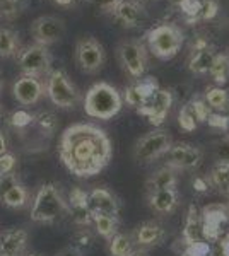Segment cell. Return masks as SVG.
Returning <instances> with one entry per match:
<instances>
[{
  "label": "cell",
  "mask_w": 229,
  "mask_h": 256,
  "mask_svg": "<svg viewBox=\"0 0 229 256\" xmlns=\"http://www.w3.org/2000/svg\"><path fill=\"white\" fill-rule=\"evenodd\" d=\"M4 116V110H2V106H0V118Z\"/></svg>",
  "instance_id": "obj_50"
},
{
  "label": "cell",
  "mask_w": 229,
  "mask_h": 256,
  "mask_svg": "<svg viewBox=\"0 0 229 256\" xmlns=\"http://www.w3.org/2000/svg\"><path fill=\"white\" fill-rule=\"evenodd\" d=\"M76 62L86 74H96L105 64V48L93 36H84L77 41Z\"/></svg>",
  "instance_id": "obj_8"
},
{
  "label": "cell",
  "mask_w": 229,
  "mask_h": 256,
  "mask_svg": "<svg viewBox=\"0 0 229 256\" xmlns=\"http://www.w3.org/2000/svg\"><path fill=\"white\" fill-rule=\"evenodd\" d=\"M173 146V138L168 132L154 130L145 134L135 142L134 147V159L139 164H151L162 156L168 154Z\"/></svg>",
  "instance_id": "obj_6"
},
{
  "label": "cell",
  "mask_w": 229,
  "mask_h": 256,
  "mask_svg": "<svg viewBox=\"0 0 229 256\" xmlns=\"http://www.w3.org/2000/svg\"><path fill=\"white\" fill-rule=\"evenodd\" d=\"M207 184L215 188L219 193L229 196V164L227 162H215L210 168L207 176Z\"/></svg>",
  "instance_id": "obj_24"
},
{
  "label": "cell",
  "mask_w": 229,
  "mask_h": 256,
  "mask_svg": "<svg viewBox=\"0 0 229 256\" xmlns=\"http://www.w3.org/2000/svg\"><path fill=\"white\" fill-rule=\"evenodd\" d=\"M147 204L156 214H171L180 204V196L176 190H159L147 193Z\"/></svg>",
  "instance_id": "obj_22"
},
{
  "label": "cell",
  "mask_w": 229,
  "mask_h": 256,
  "mask_svg": "<svg viewBox=\"0 0 229 256\" xmlns=\"http://www.w3.org/2000/svg\"><path fill=\"white\" fill-rule=\"evenodd\" d=\"M137 2H139V4H140V6L147 7V6H152V4L159 2V0H137Z\"/></svg>",
  "instance_id": "obj_45"
},
{
  "label": "cell",
  "mask_w": 229,
  "mask_h": 256,
  "mask_svg": "<svg viewBox=\"0 0 229 256\" xmlns=\"http://www.w3.org/2000/svg\"><path fill=\"white\" fill-rule=\"evenodd\" d=\"M166 158H168L166 164L176 169V171H190V169L200 166V162L203 160V152L198 147L191 146V144L180 142L173 144Z\"/></svg>",
  "instance_id": "obj_12"
},
{
  "label": "cell",
  "mask_w": 229,
  "mask_h": 256,
  "mask_svg": "<svg viewBox=\"0 0 229 256\" xmlns=\"http://www.w3.org/2000/svg\"><path fill=\"white\" fill-rule=\"evenodd\" d=\"M58 156L74 176L91 178L108 166L113 144L103 128L93 123H76L62 134Z\"/></svg>",
  "instance_id": "obj_1"
},
{
  "label": "cell",
  "mask_w": 229,
  "mask_h": 256,
  "mask_svg": "<svg viewBox=\"0 0 229 256\" xmlns=\"http://www.w3.org/2000/svg\"><path fill=\"white\" fill-rule=\"evenodd\" d=\"M16 168V158L12 154H4L0 156V174H7V172H12Z\"/></svg>",
  "instance_id": "obj_39"
},
{
  "label": "cell",
  "mask_w": 229,
  "mask_h": 256,
  "mask_svg": "<svg viewBox=\"0 0 229 256\" xmlns=\"http://www.w3.org/2000/svg\"><path fill=\"white\" fill-rule=\"evenodd\" d=\"M87 116L96 120H111L123 106L122 94L108 82H98L86 92L82 101Z\"/></svg>",
  "instance_id": "obj_2"
},
{
  "label": "cell",
  "mask_w": 229,
  "mask_h": 256,
  "mask_svg": "<svg viewBox=\"0 0 229 256\" xmlns=\"http://www.w3.org/2000/svg\"><path fill=\"white\" fill-rule=\"evenodd\" d=\"M55 256H84L81 253V251H77L76 248H72V246H67V248H64V250H60Z\"/></svg>",
  "instance_id": "obj_41"
},
{
  "label": "cell",
  "mask_w": 229,
  "mask_h": 256,
  "mask_svg": "<svg viewBox=\"0 0 229 256\" xmlns=\"http://www.w3.org/2000/svg\"><path fill=\"white\" fill-rule=\"evenodd\" d=\"M116 22H120L127 30H134L140 26L145 19V7L137 0H122L113 10L110 12Z\"/></svg>",
  "instance_id": "obj_17"
},
{
  "label": "cell",
  "mask_w": 229,
  "mask_h": 256,
  "mask_svg": "<svg viewBox=\"0 0 229 256\" xmlns=\"http://www.w3.org/2000/svg\"><path fill=\"white\" fill-rule=\"evenodd\" d=\"M210 108L203 99L191 98L186 104L181 106L178 113V125L185 132H193L198 126V123L207 122L210 116Z\"/></svg>",
  "instance_id": "obj_14"
},
{
  "label": "cell",
  "mask_w": 229,
  "mask_h": 256,
  "mask_svg": "<svg viewBox=\"0 0 229 256\" xmlns=\"http://www.w3.org/2000/svg\"><path fill=\"white\" fill-rule=\"evenodd\" d=\"M173 96V101H178L180 104H186V102L191 99V88L190 84H178L169 90Z\"/></svg>",
  "instance_id": "obj_36"
},
{
  "label": "cell",
  "mask_w": 229,
  "mask_h": 256,
  "mask_svg": "<svg viewBox=\"0 0 229 256\" xmlns=\"http://www.w3.org/2000/svg\"><path fill=\"white\" fill-rule=\"evenodd\" d=\"M147 40V48L156 58L159 60H171L173 56L178 55V52L183 46V36L181 30L174 24H159L152 28L145 36Z\"/></svg>",
  "instance_id": "obj_4"
},
{
  "label": "cell",
  "mask_w": 229,
  "mask_h": 256,
  "mask_svg": "<svg viewBox=\"0 0 229 256\" xmlns=\"http://www.w3.org/2000/svg\"><path fill=\"white\" fill-rule=\"evenodd\" d=\"M28 244V232L24 229H11L0 234V251L4 256H23Z\"/></svg>",
  "instance_id": "obj_21"
},
{
  "label": "cell",
  "mask_w": 229,
  "mask_h": 256,
  "mask_svg": "<svg viewBox=\"0 0 229 256\" xmlns=\"http://www.w3.org/2000/svg\"><path fill=\"white\" fill-rule=\"evenodd\" d=\"M202 232H203V227H202L200 216H198L195 205H190L188 217H186V222H185V229H183V234H181L183 242H185L186 246L197 244V242H200Z\"/></svg>",
  "instance_id": "obj_23"
},
{
  "label": "cell",
  "mask_w": 229,
  "mask_h": 256,
  "mask_svg": "<svg viewBox=\"0 0 229 256\" xmlns=\"http://www.w3.org/2000/svg\"><path fill=\"white\" fill-rule=\"evenodd\" d=\"M87 207H89L91 217L93 216H113L118 217L120 202L110 190L106 188H94L87 193Z\"/></svg>",
  "instance_id": "obj_15"
},
{
  "label": "cell",
  "mask_w": 229,
  "mask_h": 256,
  "mask_svg": "<svg viewBox=\"0 0 229 256\" xmlns=\"http://www.w3.org/2000/svg\"><path fill=\"white\" fill-rule=\"evenodd\" d=\"M214 156L219 162L229 164V134L214 142Z\"/></svg>",
  "instance_id": "obj_35"
},
{
  "label": "cell",
  "mask_w": 229,
  "mask_h": 256,
  "mask_svg": "<svg viewBox=\"0 0 229 256\" xmlns=\"http://www.w3.org/2000/svg\"><path fill=\"white\" fill-rule=\"evenodd\" d=\"M178 172L180 171L173 169L171 166H168V164H164L162 168L156 169V171L147 178V181H145L147 193L159 192V190H176Z\"/></svg>",
  "instance_id": "obj_20"
},
{
  "label": "cell",
  "mask_w": 229,
  "mask_h": 256,
  "mask_svg": "<svg viewBox=\"0 0 229 256\" xmlns=\"http://www.w3.org/2000/svg\"><path fill=\"white\" fill-rule=\"evenodd\" d=\"M128 256H149V253H147V250H142V248H140V250L132 251V253L128 254Z\"/></svg>",
  "instance_id": "obj_44"
},
{
  "label": "cell",
  "mask_w": 229,
  "mask_h": 256,
  "mask_svg": "<svg viewBox=\"0 0 229 256\" xmlns=\"http://www.w3.org/2000/svg\"><path fill=\"white\" fill-rule=\"evenodd\" d=\"M33 123V116L26 111H16L14 114L11 116V125L12 126H18V128H26L28 125H31Z\"/></svg>",
  "instance_id": "obj_38"
},
{
  "label": "cell",
  "mask_w": 229,
  "mask_h": 256,
  "mask_svg": "<svg viewBox=\"0 0 229 256\" xmlns=\"http://www.w3.org/2000/svg\"><path fill=\"white\" fill-rule=\"evenodd\" d=\"M0 256H4V253H2V251H0Z\"/></svg>",
  "instance_id": "obj_53"
},
{
  "label": "cell",
  "mask_w": 229,
  "mask_h": 256,
  "mask_svg": "<svg viewBox=\"0 0 229 256\" xmlns=\"http://www.w3.org/2000/svg\"><path fill=\"white\" fill-rule=\"evenodd\" d=\"M226 58H227V62H229V53H227V55H226Z\"/></svg>",
  "instance_id": "obj_52"
},
{
  "label": "cell",
  "mask_w": 229,
  "mask_h": 256,
  "mask_svg": "<svg viewBox=\"0 0 229 256\" xmlns=\"http://www.w3.org/2000/svg\"><path fill=\"white\" fill-rule=\"evenodd\" d=\"M118 58L130 77H134L137 80L144 77L145 68H147V52H145V46L140 41L128 40L120 43Z\"/></svg>",
  "instance_id": "obj_9"
},
{
  "label": "cell",
  "mask_w": 229,
  "mask_h": 256,
  "mask_svg": "<svg viewBox=\"0 0 229 256\" xmlns=\"http://www.w3.org/2000/svg\"><path fill=\"white\" fill-rule=\"evenodd\" d=\"M0 200H2L4 205H7V207H11V208H23V207H26L29 202V192L26 190V186L18 183L0 198Z\"/></svg>",
  "instance_id": "obj_28"
},
{
  "label": "cell",
  "mask_w": 229,
  "mask_h": 256,
  "mask_svg": "<svg viewBox=\"0 0 229 256\" xmlns=\"http://www.w3.org/2000/svg\"><path fill=\"white\" fill-rule=\"evenodd\" d=\"M23 10V2L21 0H0V16L6 19L18 18Z\"/></svg>",
  "instance_id": "obj_34"
},
{
  "label": "cell",
  "mask_w": 229,
  "mask_h": 256,
  "mask_svg": "<svg viewBox=\"0 0 229 256\" xmlns=\"http://www.w3.org/2000/svg\"><path fill=\"white\" fill-rule=\"evenodd\" d=\"M7 154V137L2 130H0V156Z\"/></svg>",
  "instance_id": "obj_42"
},
{
  "label": "cell",
  "mask_w": 229,
  "mask_h": 256,
  "mask_svg": "<svg viewBox=\"0 0 229 256\" xmlns=\"http://www.w3.org/2000/svg\"><path fill=\"white\" fill-rule=\"evenodd\" d=\"M53 2L60 7H74V6H77L81 0H53Z\"/></svg>",
  "instance_id": "obj_43"
},
{
  "label": "cell",
  "mask_w": 229,
  "mask_h": 256,
  "mask_svg": "<svg viewBox=\"0 0 229 256\" xmlns=\"http://www.w3.org/2000/svg\"><path fill=\"white\" fill-rule=\"evenodd\" d=\"M209 74L217 84H226L229 79V62L224 53H215V58L212 62Z\"/></svg>",
  "instance_id": "obj_31"
},
{
  "label": "cell",
  "mask_w": 229,
  "mask_h": 256,
  "mask_svg": "<svg viewBox=\"0 0 229 256\" xmlns=\"http://www.w3.org/2000/svg\"><path fill=\"white\" fill-rule=\"evenodd\" d=\"M12 96L23 106H31L41 101L45 96V84L40 77L35 76H21L12 86Z\"/></svg>",
  "instance_id": "obj_13"
},
{
  "label": "cell",
  "mask_w": 229,
  "mask_h": 256,
  "mask_svg": "<svg viewBox=\"0 0 229 256\" xmlns=\"http://www.w3.org/2000/svg\"><path fill=\"white\" fill-rule=\"evenodd\" d=\"M33 123L47 135H53L58 128V120L55 113H52V111H40L38 114L33 116Z\"/></svg>",
  "instance_id": "obj_33"
},
{
  "label": "cell",
  "mask_w": 229,
  "mask_h": 256,
  "mask_svg": "<svg viewBox=\"0 0 229 256\" xmlns=\"http://www.w3.org/2000/svg\"><path fill=\"white\" fill-rule=\"evenodd\" d=\"M93 244H94V236L91 234L89 229H86V227L77 229L76 232L72 234V238H70V246L76 248L77 251H81L82 254L87 253V251L93 248Z\"/></svg>",
  "instance_id": "obj_32"
},
{
  "label": "cell",
  "mask_w": 229,
  "mask_h": 256,
  "mask_svg": "<svg viewBox=\"0 0 229 256\" xmlns=\"http://www.w3.org/2000/svg\"><path fill=\"white\" fill-rule=\"evenodd\" d=\"M70 214L69 204L62 196L60 190L53 183H45L38 190L31 205V220L40 224H53Z\"/></svg>",
  "instance_id": "obj_3"
},
{
  "label": "cell",
  "mask_w": 229,
  "mask_h": 256,
  "mask_svg": "<svg viewBox=\"0 0 229 256\" xmlns=\"http://www.w3.org/2000/svg\"><path fill=\"white\" fill-rule=\"evenodd\" d=\"M173 96L169 92V89H156L145 101L142 108L137 110V113L142 114L149 120V123L152 125H161L164 123L166 116H168L169 110L173 106Z\"/></svg>",
  "instance_id": "obj_11"
},
{
  "label": "cell",
  "mask_w": 229,
  "mask_h": 256,
  "mask_svg": "<svg viewBox=\"0 0 229 256\" xmlns=\"http://www.w3.org/2000/svg\"><path fill=\"white\" fill-rule=\"evenodd\" d=\"M4 88V77H2V74H0V90H2Z\"/></svg>",
  "instance_id": "obj_48"
},
{
  "label": "cell",
  "mask_w": 229,
  "mask_h": 256,
  "mask_svg": "<svg viewBox=\"0 0 229 256\" xmlns=\"http://www.w3.org/2000/svg\"><path fill=\"white\" fill-rule=\"evenodd\" d=\"M169 4H171V6H174V7H178V9H180V7L183 6V4L186 2V0H168Z\"/></svg>",
  "instance_id": "obj_46"
},
{
  "label": "cell",
  "mask_w": 229,
  "mask_h": 256,
  "mask_svg": "<svg viewBox=\"0 0 229 256\" xmlns=\"http://www.w3.org/2000/svg\"><path fill=\"white\" fill-rule=\"evenodd\" d=\"M183 18L188 24L210 20L217 16L219 4L217 0H186L180 7Z\"/></svg>",
  "instance_id": "obj_16"
},
{
  "label": "cell",
  "mask_w": 229,
  "mask_h": 256,
  "mask_svg": "<svg viewBox=\"0 0 229 256\" xmlns=\"http://www.w3.org/2000/svg\"><path fill=\"white\" fill-rule=\"evenodd\" d=\"M45 94L50 101L62 110H74L81 102V92L70 82L69 76L64 70H52L47 76Z\"/></svg>",
  "instance_id": "obj_5"
},
{
  "label": "cell",
  "mask_w": 229,
  "mask_h": 256,
  "mask_svg": "<svg viewBox=\"0 0 229 256\" xmlns=\"http://www.w3.org/2000/svg\"><path fill=\"white\" fill-rule=\"evenodd\" d=\"M18 183H19V176L16 174V171L7 172V174H0V198Z\"/></svg>",
  "instance_id": "obj_37"
},
{
  "label": "cell",
  "mask_w": 229,
  "mask_h": 256,
  "mask_svg": "<svg viewBox=\"0 0 229 256\" xmlns=\"http://www.w3.org/2000/svg\"><path fill=\"white\" fill-rule=\"evenodd\" d=\"M18 65L24 76H48L52 72V53L47 46L31 44L18 53Z\"/></svg>",
  "instance_id": "obj_7"
},
{
  "label": "cell",
  "mask_w": 229,
  "mask_h": 256,
  "mask_svg": "<svg viewBox=\"0 0 229 256\" xmlns=\"http://www.w3.org/2000/svg\"><path fill=\"white\" fill-rule=\"evenodd\" d=\"M203 101L209 104V108H214L217 111H226L229 108V92L222 88H207L205 99Z\"/></svg>",
  "instance_id": "obj_29"
},
{
  "label": "cell",
  "mask_w": 229,
  "mask_h": 256,
  "mask_svg": "<svg viewBox=\"0 0 229 256\" xmlns=\"http://www.w3.org/2000/svg\"><path fill=\"white\" fill-rule=\"evenodd\" d=\"M132 244H134V241H132L130 236L116 232L115 236L108 241V251H110L111 256H128L134 251Z\"/></svg>",
  "instance_id": "obj_30"
},
{
  "label": "cell",
  "mask_w": 229,
  "mask_h": 256,
  "mask_svg": "<svg viewBox=\"0 0 229 256\" xmlns=\"http://www.w3.org/2000/svg\"><path fill=\"white\" fill-rule=\"evenodd\" d=\"M215 58V52L210 46L203 48V50H197V52H191L190 62H188V68L191 74H197V76H202V74H209L212 62Z\"/></svg>",
  "instance_id": "obj_25"
},
{
  "label": "cell",
  "mask_w": 229,
  "mask_h": 256,
  "mask_svg": "<svg viewBox=\"0 0 229 256\" xmlns=\"http://www.w3.org/2000/svg\"><path fill=\"white\" fill-rule=\"evenodd\" d=\"M26 256H38V254H35V253H29V254H26Z\"/></svg>",
  "instance_id": "obj_51"
},
{
  "label": "cell",
  "mask_w": 229,
  "mask_h": 256,
  "mask_svg": "<svg viewBox=\"0 0 229 256\" xmlns=\"http://www.w3.org/2000/svg\"><path fill=\"white\" fill-rule=\"evenodd\" d=\"M166 238L164 227L157 222H144L134 230V242H137L142 250L152 246H159Z\"/></svg>",
  "instance_id": "obj_19"
},
{
  "label": "cell",
  "mask_w": 229,
  "mask_h": 256,
  "mask_svg": "<svg viewBox=\"0 0 229 256\" xmlns=\"http://www.w3.org/2000/svg\"><path fill=\"white\" fill-rule=\"evenodd\" d=\"M87 2L93 4L94 7H98L99 10L108 12V14H110V12L113 10L115 7L122 2V0H87Z\"/></svg>",
  "instance_id": "obj_40"
},
{
  "label": "cell",
  "mask_w": 229,
  "mask_h": 256,
  "mask_svg": "<svg viewBox=\"0 0 229 256\" xmlns=\"http://www.w3.org/2000/svg\"><path fill=\"white\" fill-rule=\"evenodd\" d=\"M222 130H226L227 134H229V116H226V122H224V128Z\"/></svg>",
  "instance_id": "obj_47"
},
{
  "label": "cell",
  "mask_w": 229,
  "mask_h": 256,
  "mask_svg": "<svg viewBox=\"0 0 229 256\" xmlns=\"http://www.w3.org/2000/svg\"><path fill=\"white\" fill-rule=\"evenodd\" d=\"M91 222L94 224L96 232L101 238H105L106 241H110L111 238L118 232V217L113 216H93Z\"/></svg>",
  "instance_id": "obj_26"
},
{
  "label": "cell",
  "mask_w": 229,
  "mask_h": 256,
  "mask_svg": "<svg viewBox=\"0 0 229 256\" xmlns=\"http://www.w3.org/2000/svg\"><path fill=\"white\" fill-rule=\"evenodd\" d=\"M156 89H159V86H157V80L154 79V77H149V79H144V80L139 79V82H134V84L125 88V94L122 99H125V102H127L130 108L139 110L145 104V101H147L149 96H151Z\"/></svg>",
  "instance_id": "obj_18"
},
{
  "label": "cell",
  "mask_w": 229,
  "mask_h": 256,
  "mask_svg": "<svg viewBox=\"0 0 229 256\" xmlns=\"http://www.w3.org/2000/svg\"><path fill=\"white\" fill-rule=\"evenodd\" d=\"M180 256H195V254H191V253H190V251H188V250H186V251H185V253H183V254H180Z\"/></svg>",
  "instance_id": "obj_49"
},
{
  "label": "cell",
  "mask_w": 229,
  "mask_h": 256,
  "mask_svg": "<svg viewBox=\"0 0 229 256\" xmlns=\"http://www.w3.org/2000/svg\"><path fill=\"white\" fill-rule=\"evenodd\" d=\"M29 32L35 38L36 44L41 46H50L64 38L65 34V22L55 16H41L35 19L29 28Z\"/></svg>",
  "instance_id": "obj_10"
},
{
  "label": "cell",
  "mask_w": 229,
  "mask_h": 256,
  "mask_svg": "<svg viewBox=\"0 0 229 256\" xmlns=\"http://www.w3.org/2000/svg\"><path fill=\"white\" fill-rule=\"evenodd\" d=\"M21 52L19 50V38L14 31L7 28H0V56L2 58H11Z\"/></svg>",
  "instance_id": "obj_27"
}]
</instances>
